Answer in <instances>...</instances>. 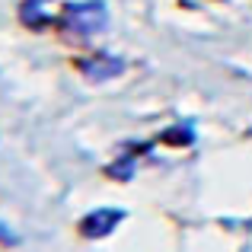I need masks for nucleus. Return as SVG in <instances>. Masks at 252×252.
Wrapping results in <instances>:
<instances>
[{"instance_id": "obj_1", "label": "nucleus", "mask_w": 252, "mask_h": 252, "mask_svg": "<svg viewBox=\"0 0 252 252\" xmlns=\"http://www.w3.org/2000/svg\"><path fill=\"white\" fill-rule=\"evenodd\" d=\"M61 26L74 35H99L109 26V13L99 0H86V3H70L61 13Z\"/></svg>"}, {"instance_id": "obj_2", "label": "nucleus", "mask_w": 252, "mask_h": 252, "mask_svg": "<svg viewBox=\"0 0 252 252\" xmlns=\"http://www.w3.org/2000/svg\"><path fill=\"white\" fill-rule=\"evenodd\" d=\"M122 211L115 208H99L93 211V214H86L80 220V233L86 236V240H102V236H109L112 230H115V223H122Z\"/></svg>"}, {"instance_id": "obj_3", "label": "nucleus", "mask_w": 252, "mask_h": 252, "mask_svg": "<svg viewBox=\"0 0 252 252\" xmlns=\"http://www.w3.org/2000/svg\"><path fill=\"white\" fill-rule=\"evenodd\" d=\"M80 70L90 80H112V77H118L125 70V64L118 61V58H105V55H96V58H86V61H80Z\"/></svg>"}, {"instance_id": "obj_4", "label": "nucleus", "mask_w": 252, "mask_h": 252, "mask_svg": "<svg viewBox=\"0 0 252 252\" xmlns=\"http://www.w3.org/2000/svg\"><path fill=\"white\" fill-rule=\"evenodd\" d=\"M109 172H112V179H131V176H134V160L115 163V166H109Z\"/></svg>"}, {"instance_id": "obj_5", "label": "nucleus", "mask_w": 252, "mask_h": 252, "mask_svg": "<svg viewBox=\"0 0 252 252\" xmlns=\"http://www.w3.org/2000/svg\"><path fill=\"white\" fill-rule=\"evenodd\" d=\"M23 19H26V23H32V26L42 23V16H38V10H35V3H32V0L23 6Z\"/></svg>"}, {"instance_id": "obj_6", "label": "nucleus", "mask_w": 252, "mask_h": 252, "mask_svg": "<svg viewBox=\"0 0 252 252\" xmlns=\"http://www.w3.org/2000/svg\"><path fill=\"white\" fill-rule=\"evenodd\" d=\"M163 141H191V131L189 128H172V131H166V134H163Z\"/></svg>"}, {"instance_id": "obj_7", "label": "nucleus", "mask_w": 252, "mask_h": 252, "mask_svg": "<svg viewBox=\"0 0 252 252\" xmlns=\"http://www.w3.org/2000/svg\"><path fill=\"white\" fill-rule=\"evenodd\" d=\"M0 240H3V243H16V236H13L6 227H0Z\"/></svg>"}, {"instance_id": "obj_8", "label": "nucleus", "mask_w": 252, "mask_h": 252, "mask_svg": "<svg viewBox=\"0 0 252 252\" xmlns=\"http://www.w3.org/2000/svg\"><path fill=\"white\" fill-rule=\"evenodd\" d=\"M32 3H45V0H32Z\"/></svg>"}]
</instances>
